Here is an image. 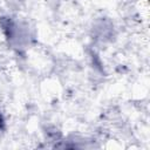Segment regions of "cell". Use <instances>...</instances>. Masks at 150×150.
<instances>
[{
  "instance_id": "obj_1",
  "label": "cell",
  "mask_w": 150,
  "mask_h": 150,
  "mask_svg": "<svg viewBox=\"0 0 150 150\" xmlns=\"http://www.w3.org/2000/svg\"><path fill=\"white\" fill-rule=\"evenodd\" d=\"M4 125H5L4 117H2V115H1V112H0V130H2V129H4Z\"/></svg>"
}]
</instances>
